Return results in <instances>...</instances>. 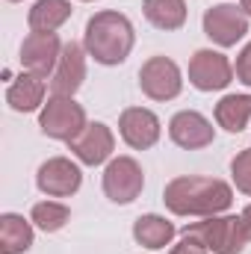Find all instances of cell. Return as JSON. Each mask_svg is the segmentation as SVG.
I'll list each match as a JSON object with an SVG mask.
<instances>
[{
  "mask_svg": "<svg viewBox=\"0 0 251 254\" xmlns=\"http://www.w3.org/2000/svg\"><path fill=\"white\" fill-rule=\"evenodd\" d=\"M169 136H172V142H175L178 148L198 151V148L213 145L216 130H213V125H210L201 113H195V110H181V113L172 116V122H169Z\"/></svg>",
  "mask_w": 251,
  "mask_h": 254,
  "instance_id": "12",
  "label": "cell"
},
{
  "mask_svg": "<svg viewBox=\"0 0 251 254\" xmlns=\"http://www.w3.org/2000/svg\"><path fill=\"white\" fill-rule=\"evenodd\" d=\"M169 254H210V249L198 240V237H189V234H184V240L172 249Z\"/></svg>",
  "mask_w": 251,
  "mask_h": 254,
  "instance_id": "24",
  "label": "cell"
},
{
  "mask_svg": "<svg viewBox=\"0 0 251 254\" xmlns=\"http://www.w3.org/2000/svg\"><path fill=\"white\" fill-rule=\"evenodd\" d=\"M204 33L219 48H234L249 33V15L237 6H228V3L213 6L204 12Z\"/></svg>",
  "mask_w": 251,
  "mask_h": 254,
  "instance_id": "8",
  "label": "cell"
},
{
  "mask_svg": "<svg viewBox=\"0 0 251 254\" xmlns=\"http://www.w3.org/2000/svg\"><path fill=\"white\" fill-rule=\"evenodd\" d=\"M237 80L240 83H246V86H251V42L240 51V57H237Z\"/></svg>",
  "mask_w": 251,
  "mask_h": 254,
  "instance_id": "23",
  "label": "cell"
},
{
  "mask_svg": "<svg viewBox=\"0 0 251 254\" xmlns=\"http://www.w3.org/2000/svg\"><path fill=\"white\" fill-rule=\"evenodd\" d=\"M83 80H86V48L77 42H65L57 71L51 74V95L74 98Z\"/></svg>",
  "mask_w": 251,
  "mask_h": 254,
  "instance_id": "11",
  "label": "cell"
},
{
  "mask_svg": "<svg viewBox=\"0 0 251 254\" xmlns=\"http://www.w3.org/2000/svg\"><path fill=\"white\" fill-rule=\"evenodd\" d=\"M71 12L74 9L68 0H39L30 9L27 21H30V30H36V33H54L71 18Z\"/></svg>",
  "mask_w": 251,
  "mask_h": 254,
  "instance_id": "18",
  "label": "cell"
},
{
  "mask_svg": "<svg viewBox=\"0 0 251 254\" xmlns=\"http://www.w3.org/2000/svg\"><path fill=\"white\" fill-rule=\"evenodd\" d=\"M231 175H234V184L243 195H251V148L240 151L231 163Z\"/></svg>",
  "mask_w": 251,
  "mask_h": 254,
  "instance_id": "22",
  "label": "cell"
},
{
  "mask_svg": "<svg viewBox=\"0 0 251 254\" xmlns=\"http://www.w3.org/2000/svg\"><path fill=\"white\" fill-rule=\"evenodd\" d=\"M139 86L151 101H172L184 89L181 68L169 57H151L139 71Z\"/></svg>",
  "mask_w": 251,
  "mask_h": 254,
  "instance_id": "6",
  "label": "cell"
},
{
  "mask_svg": "<svg viewBox=\"0 0 251 254\" xmlns=\"http://www.w3.org/2000/svg\"><path fill=\"white\" fill-rule=\"evenodd\" d=\"M39 127L48 139H57V142H74L80 139V133L89 127L86 122V110L74 101V98H60V95H51L48 104L42 107L39 113Z\"/></svg>",
  "mask_w": 251,
  "mask_h": 254,
  "instance_id": "3",
  "label": "cell"
},
{
  "mask_svg": "<svg viewBox=\"0 0 251 254\" xmlns=\"http://www.w3.org/2000/svg\"><path fill=\"white\" fill-rule=\"evenodd\" d=\"M9 3H18V0H9Z\"/></svg>",
  "mask_w": 251,
  "mask_h": 254,
  "instance_id": "27",
  "label": "cell"
},
{
  "mask_svg": "<svg viewBox=\"0 0 251 254\" xmlns=\"http://www.w3.org/2000/svg\"><path fill=\"white\" fill-rule=\"evenodd\" d=\"M33 246V225L18 213L0 216V254H24Z\"/></svg>",
  "mask_w": 251,
  "mask_h": 254,
  "instance_id": "16",
  "label": "cell"
},
{
  "mask_svg": "<svg viewBox=\"0 0 251 254\" xmlns=\"http://www.w3.org/2000/svg\"><path fill=\"white\" fill-rule=\"evenodd\" d=\"M80 184H83V172L68 157H51L48 163L39 166L36 175V187L48 198H68L80 190Z\"/></svg>",
  "mask_w": 251,
  "mask_h": 254,
  "instance_id": "10",
  "label": "cell"
},
{
  "mask_svg": "<svg viewBox=\"0 0 251 254\" xmlns=\"http://www.w3.org/2000/svg\"><path fill=\"white\" fill-rule=\"evenodd\" d=\"M249 119H251V95H225L216 104V122L228 133L246 130Z\"/></svg>",
  "mask_w": 251,
  "mask_h": 254,
  "instance_id": "19",
  "label": "cell"
},
{
  "mask_svg": "<svg viewBox=\"0 0 251 254\" xmlns=\"http://www.w3.org/2000/svg\"><path fill=\"white\" fill-rule=\"evenodd\" d=\"M142 12L157 30H181L187 21L184 0H145Z\"/></svg>",
  "mask_w": 251,
  "mask_h": 254,
  "instance_id": "20",
  "label": "cell"
},
{
  "mask_svg": "<svg viewBox=\"0 0 251 254\" xmlns=\"http://www.w3.org/2000/svg\"><path fill=\"white\" fill-rule=\"evenodd\" d=\"M60 54H63V42L57 33H36L33 30L21 45V65H24V71L36 74V77H51L57 71Z\"/></svg>",
  "mask_w": 251,
  "mask_h": 254,
  "instance_id": "9",
  "label": "cell"
},
{
  "mask_svg": "<svg viewBox=\"0 0 251 254\" xmlns=\"http://www.w3.org/2000/svg\"><path fill=\"white\" fill-rule=\"evenodd\" d=\"M133 42H136V33L130 18L113 9L92 15L83 33L86 54L101 65H122L133 51Z\"/></svg>",
  "mask_w": 251,
  "mask_h": 254,
  "instance_id": "2",
  "label": "cell"
},
{
  "mask_svg": "<svg viewBox=\"0 0 251 254\" xmlns=\"http://www.w3.org/2000/svg\"><path fill=\"white\" fill-rule=\"evenodd\" d=\"M86 3H89V0H86Z\"/></svg>",
  "mask_w": 251,
  "mask_h": 254,
  "instance_id": "28",
  "label": "cell"
},
{
  "mask_svg": "<svg viewBox=\"0 0 251 254\" xmlns=\"http://www.w3.org/2000/svg\"><path fill=\"white\" fill-rule=\"evenodd\" d=\"M6 104L15 113H33V110H39L45 104V77H36V74L24 71L18 80L9 83Z\"/></svg>",
  "mask_w": 251,
  "mask_h": 254,
  "instance_id": "15",
  "label": "cell"
},
{
  "mask_svg": "<svg viewBox=\"0 0 251 254\" xmlns=\"http://www.w3.org/2000/svg\"><path fill=\"white\" fill-rule=\"evenodd\" d=\"M145 187L142 166L133 157H116L104 172V192L113 204H133Z\"/></svg>",
  "mask_w": 251,
  "mask_h": 254,
  "instance_id": "5",
  "label": "cell"
},
{
  "mask_svg": "<svg viewBox=\"0 0 251 254\" xmlns=\"http://www.w3.org/2000/svg\"><path fill=\"white\" fill-rule=\"evenodd\" d=\"M113 148H116V136H113L110 127L101 125V122L89 125L80 133V139L71 142L74 157H77L80 163H86V166H101L104 160H110Z\"/></svg>",
  "mask_w": 251,
  "mask_h": 254,
  "instance_id": "14",
  "label": "cell"
},
{
  "mask_svg": "<svg viewBox=\"0 0 251 254\" xmlns=\"http://www.w3.org/2000/svg\"><path fill=\"white\" fill-rule=\"evenodd\" d=\"M231 80H234V65L219 51H195V57L189 60V83L198 92H219L231 86Z\"/></svg>",
  "mask_w": 251,
  "mask_h": 254,
  "instance_id": "7",
  "label": "cell"
},
{
  "mask_svg": "<svg viewBox=\"0 0 251 254\" xmlns=\"http://www.w3.org/2000/svg\"><path fill=\"white\" fill-rule=\"evenodd\" d=\"M119 133L136 151L154 148L157 139H160V119L145 107H127L122 113V119H119Z\"/></svg>",
  "mask_w": 251,
  "mask_h": 254,
  "instance_id": "13",
  "label": "cell"
},
{
  "mask_svg": "<svg viewBox=\"0 0 251 254\" xmlns=\"http://www.w3.org/2000/svg\"><path fill=\"white\" fill-rule=\"evenodd\" d=\"M163 201L175 216H219L234 204V190L219 178L184 175L166 184Z\"/></svg>",
  "mask_w": 251,
  "mask_h": 254,
  "instance_id": "1",
  "label": "cell"
},
{
  "mask_svg": "<svg viewBox=\"0 0 251 254\" xmlns=\"http://www.w3.org/2000/svg\"><path fill=\"white\" fill-rule=\"evenodd\" d=\"M184 234L198 237L213 254H240L249 243L240 216H207L204 222L187 225Z\"/></svg>",
  "mask_w": 251,
  "mask_h": 254,
  "instance_id": "4",
  "label": "cell"
},
{
  "mask_svg": "<svg viewBox=\"0 0 251 254\" xmlns=\"http://www.w3.org/2000/svg\"><path fill=\"white\" fill-rule=\"evenodd\" d=\"M175 225L166 222L163 216L157 213H148V216H139L133 222V240L145 249H166L172 240H175Z\"/></svg>",
  "mask_w": 251,
  "mask_h": 254,
  "instance_id": "17",
  "label": "cell"
},
{
  "mask_svg": "<svg viewBox=\"0 0 251 254\" xmlns=\"http://www.w3.org/2000/svg\"><path fill=\"white\" fill-rule=\"evenodd\" d=\"M240 219H243V228H246V237L251 240V204L246 207V210H243V216H240Z\"/></svg>",
  "mask_w": 251,
  "mask_h": 254,
  "instance_id": "25",
  "label": "cell"
},
{
  "mask_svg": "<svg viewBox=\"0 0 251 254\" xmlns=\"http://www.w3.org/2000/svg\"><path fill=\"white\" fill-rule=\"evenodd\" d=\"M240 9H243L246 15H251V0H240Z\"/></svg>",
  "mask_w": 251,
  "mask_h": 254,
  "instance_id": "26",
  "label": "cell"
},
{
  "mask_svg": "<svg viewBox=\"0 0 251 254\" xmlns=\"http://www.w3.org/2000/svg\"><path fill=\"white\" fill-rule=\"evenodd\" d=\"M68 219H71V210L65 204H60V201H39L33 207V213H30V222L36 228H42L45 234H54V231L65 228Z\"/></svg>",
  "mask_w": 251,
  "mask_h": 254,
  "instance_id": "21",
  "label": "cell"
}]
</instances>
